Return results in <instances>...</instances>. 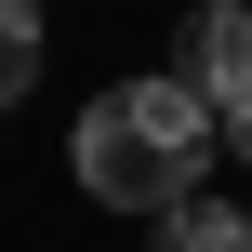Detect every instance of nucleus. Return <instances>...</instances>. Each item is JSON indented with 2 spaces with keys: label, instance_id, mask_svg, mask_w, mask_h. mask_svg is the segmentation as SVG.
I'll use <instances>...</instances> for the list:
<instances>
[{
  "label": "nucleus",
  "instance_id": "f257e3e1",
  "mask_svg": "<svg viewBox=\"0 0 252 252\" xmlns=\"http://www.w3.org/2000/svg\"><path fill=\"white\" fill-rule=\"evenodd\" d=\"M66 159H80V186H93L106 213H173L186 186H213V106H199L173 66H159V80H106V93L80 106Z\"/></svg>",
  "mask_w": 252,
  "mask_h": 252
},
{
  "label": "nucleus",
  "instance_id": "f03ea898",
  "mask_svg": "<svg viewBox=\"0 0 252 252\" xmlns=\"http://www.w3.org/2000/svg\"><path fill=\"white\" fill-rule=\"evenodd\" d=\"M173 80H186L213 120L239 106V93H252V0H199V13H186V40H173Z\"/></svg>",
  "mask_w": 252,
  "mask_h": 252
},
{
  "label": "nucleus",
  "instance_id": "7ed1b4c3",
  "mask_svg": "<svg viewBox=\"0 0 252 252\" xmlns=\"http://www.w3.org/2000/svg\"><path fill=\"white\" fill-rule=\"evenodd\" d=\"M146 239H159V252H252V213L213 199V186H186L173 213H146Z\"/></svg>",
  "mask_w": 252,
  "mask_h": 252
},
{
  "label": "nucleus",
  "instance_id": "20e7f679",
  "mask_svg": "<svg viewBox=\"0 0 252 252\" xmlns=\"http://www.w3.org/2000/svg\"><path fill=\"white\" fill-rule=\"evenodd\" d=\"M40 53H53V27H40V0H0V106H27V80H40Z\"/></svg>",
  "mask_w": 252,
  "mask_h": 252
},
{
  "label": "nucleus",
  "instance_id": "39448f33",
  "mask_svg": "<svg viewBox=\"0 0 252 252\" xmlns=\"http://www.w3.org/2000/svg\"><path fill=\"white\" fill-rule=\"evenodd\" d=\"M213 133H226V146H239V159H252V93H239V106H226V120H213Z\"/></svg>",
  "mask_w": 252,
  "mask_h": 252
},
{
  "label": "nucleus",
  "instance_id": "423d86ee",
  "mask_svg": "<svg viewBox=\"0 0 252 252\" xmlns=\"http://www.w3.org/2000/svg\"><path fill=\"white\" fill-rule=\"evenodd\" d=\"M239 213H252V199H239Z\"/></svg>",
  "mask_w": 252,
  "mask_h": 252
}]
</instances>
